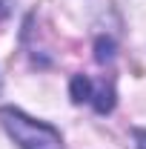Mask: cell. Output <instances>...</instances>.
Segmentation results:
<instances>
[{
    "mask_svg": "<svg viewBox=\"0 0 146 149\" xmlns=\"http://www.w3.org/2000/svg\"><path fill=\"white\" fill-rule=\"evenodd\" d=\"M112 49H115V43H112V40H106V37H100V40H97V60H100V63L112 60V55H115Z\"/></svg>",
    "mask_w": 146,
    "mask_h": 149,
    "instance_id": "3",
    "label": "cell"
},
{
    "mask_svg": "<svg viewBox=\"0 0 146 149\" xmlns=\"http://www.w3.org/2000/svg\"><path fill=\"white\" fill-rule=\"evenodd\" d=\"M0 86H3V80H0Z\"/></svg>",
    "mask_w": 146,
    "mask_h": 149,
    "instance_id": "5",
    "label": "cell"
},
{
    "mask_svg": "<svg viewBox=\"0 0 146 149\" xmlns=\"http://www.w3.org/2000/svg\"><path fill=\"white\" fill-rule=\"evenodd\" d=\"M72 100L74 103H92L100 115L115 109V89L112 86H95L92 77L86 74H74L72 77Z\"/></svg>",
    "mask_w": 146,
    "mask_h": 149,
    "instance_id": "2",
    "label": "cell"
},
{
    "mask_svg": "<svg viewBox=\"0 0 146 149\" xmlns=\"http://www.w3.org/2000/svg\"><path fill=\"white\" fill-rule=\"evenodd\" d=\"M135 141H138V149H146V129L135 132Z\"/></svg>",
    "mask_w": 146,
    "mask_h": 149,
    "instance_id": "4",
    "label": "cell"
},
{
    "mask_svg": "<svg viewBox=\"0 0 146 149\" xmlns=\"http://www.w3.org/2000/svg\"><path fill=\"white\" fill-rule=\"evenodd\" d=\"M0 120L20 149H63L60 132L55 126L35 120V118L23 115L20 109H12V106L0 109Z\"/></svg>",
    "mask_w": 146,
    "mask_h": 149,
    "instance_id": "1",
    "label": "cell"
}]
</instances>
